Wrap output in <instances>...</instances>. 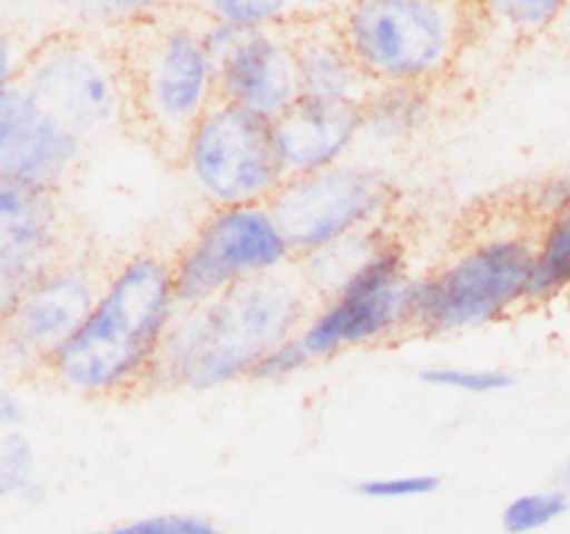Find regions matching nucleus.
I'll use <instances>...</instances> for the list:
<instances>
[{
    "label": "nucleus",
    "instance_id": "1",
    "mask_svg": "<svg viewBox=\"0 0 570 534\" xmlns=\"http://www.w3.org/2000/svg\"><path fill=\"white\" fill-rule=\"evenodd\" d=\"M178 312L170 256L150 248L122 256L106 267L98 300L42 376L95 400L154 389L161 348Z\"/></svg>",
    "mask_w": 570,
    "mask_h": 534
},
{
    "label": "nucleus",
    "instance_id": "26",
    "mask_svg": "<svg viewBox=\"0 0 570 534\" xmlns=\"http://www.w3.org/2000/svg\"><path fill=\"white\" fill-rule=\"evenodd\" d=\"M315 365V359L309 356V350L304 348L301 337L284 339V343L273 345L265 356L254 365L250 370L248 382L256 384H276V382H287V378H295L298 373H304L306 367Z\"/></svg>",
    "mask_w": 570,
    "mask_h": 534
},
{
    "label": "nucleus",
    "instance_id": "24",
    "mask_svg": "<svg viewBox=\"0 0 570 534\" xmlns=\"http://www.w3.org/2000/svg\"><path fill=\"white\" fill-rule=\"evenodd\" d=\"M37 451L22 432L0 434V501L20 498L22 490L33 482Z\"/></svg>",
    "mask_w": 570,
    "mask_h": 534
},
{
    "label": "nucleus",
    "instance_id": "19",
    "mask_svg": "<svg viewBox=\"0 0 570 534\" xmlns=\"http://www.w3.org/2000/svg\"><path fill=\"white\" fill-rule=\"evenodd\" d=\"M59 17L72 22L76 31L89 28H120L128 31L142 22L176 14L193 0H45Z\"/></svg>",
    "mask_w": 570,
    "mask_h": 534
},
{
    "label": "nucleus",
    "instance_id": "29",
    "mask_svg": "<svg viewBox=\"0 0 570 534\" xmlns=\"http://www.w3.org/2000/svg\"><path fill=\"white\" fill-rule=\"evenodd\" d=\"M31 48L33 44H26V39L14 28L0 26V92L20 81Z\"/></svg>",
    "mask_w": 570,
    "mask_h": 534
},
{
    "label": "nucleus",
    "instance_id": "27",
    "mask_svg": "<svg viewBox=\"0 0 570 534\" xmlns=\"http://www.w3.org/2000/svg\"><path fill=\"white\" fill-rule=\"evenodd\" d=\"M440 490L434 473H399V476H373L360 482L356 493L371 501H412L426 498Z\"/></svg>",
    "mask_w": 570,
    "mask_h": 534
},
{
    "label": "nucleus",
    "instance_id": "10",
    "mask_svg": "<svg viewBox=\"0 0 570 534\" xmlns=\"http://www.w3.org/2000/svg\"><path fill=\"white\" fill-rule=\"evenodd\" d=\"M176 165L209 209L271 204L287 181L271 122L226 100L195 122Z\"/></svg>",
    "mask_w": 570,
    "mask_h": 534
},
{
    "label": "nucleus",
    "instance_id": "16",
    "mask_svg": "<svg viewBox=\"0 0 570 534\" xmlns=\"http://www.w3.org/2000/svg\"><path fill=\"white\" fill-rule=\"evenodd\" d=\"M293 33L301 98L360 106L373 89L340 39L337 22H315Z\"/></svg>",
    "mask_w": 570,
    "mask_h": 534
},
{
    "label": "nucleus",
    "instance_id": "21",
    "mask_svg": "<svg viewBox=\"0 0 570 534\" xmlns=\"http://www.w3.org/2000/svg\"><path fill=\"white\" fill-rule=\"evenodd\" d=\"M479 22H490L510 37L529 39L549 31L570 6V0H471Z\"/></svg>",
    "mask_w": 570,
    "mask_h": 534
},
{
    "label": "nucleus",
    "instance_id": "18",
    "mask_svg": "<svg viewBox=\"0 0 570 534\" xmlns=\"http://www.w3.org/2000/svg\"><path fill=\"white\" fill-rule=\"evenodd\" d=\"M351 0H193L204 20L226 22L239 31H298L337 20Z\"/></svg>",
    "mask_w": 570,
    "mask_h": 534
},
{
    "label": "nucleus",
    "instance_id": "25",
    "mask_svg": "<svg viewBox=\"0 0 570 534\" xmlns=\"http://www.w3.org/2000/svg\"><path fill=\"white\" fill-rule=\"evenodd\" d=\"M83 534H220V526L198 512H161V515L134 517Z\"/></svg>",
    "mask_w": 570,
    "mask_h": 534
},
{
    "label": "nucleus",
    "instance_id": "23",
    "mask_svg": "<svg viewBox=\"0 0 570 534\" xmlns=\"http://www.w3.org/2000/svg\"><path fill=\"white\" fill-rule=\"evenodd\" d=\"M423 384L440 389H454V393L468 395H495L504 393L515 384V376L499 367H456V365H434L423 367L417 373Z\"/></svg>",
    "mask_w": 570,
    "mask_h": 534
},
{
    "label": "nucleus",
    "instance_id": "15",
    "mask_svg": "<svg viewBox=\"0 0 570 534\" xmlns=\"http://www.w3.org/2000/svg\"><path fill=\"white\" fill-rule=\"evenodd\" d=\"M67 254L72 250L59 195L0 181V265L39 276Z\"/></svg>",
    "mask_w": 570,
    "mask_h": 534
},
{
    "label": "nucleus",
    "instance_id": "6",
    "mask_svg": "<svg viewBox=\"0 0 570 534\" xmlns=\"http://www.w3.org/2000/svg\"><path fill=\"white\" fill-rule=\"evenodd\" d=\"M22 87L83 142L131 131V98L120 44L65 28L31 48Z\"/></svg>",
    "mask_w": 570,
    "mask_h": 534
},
{
    "label": "nucleus",
    "instance_id": "17",
    "mask_svg": "<svg viewBox=\"0 0 570 534\" xmlns=\"http://www.w3.org/2000/svg\"><path fill=\"white\" fill-rule=\"evenodd\" d=\"M362 139L379 150H395L415 142L438 117V95L434 87H401L382 83L367 92L360 103Z\"/></svg>",
    "mask_w": 570,
    "mask_h": 534
},
{
    "label": "nucleus",
    "instance_id": "3",
    "mask_svg": "<svg viewBox=\"0 0 570 534\" xmlns=\"http://www.w3.org/2000/svg\"><path fill=\"white\" fill-rule=\"evenodd\" d=\"M204 17H159L122 31L120 56L131 98V131L176 159L195 122L217 100V67L204 44Z\"/></svg>",
    "mask_w": 570,
    "mask_h": 534
},
{
    "label": "nucleus",
    "instance_id": "5",
    "mask_svg": "<svg viewBox=\"0 0 570 534\" xmlns=\"http://www.w3.org/2000/svg\"><path fill=\"white\" fill-rule=\"evenodd\" d=\"M534 231L490 228L415 278L412 334L451 337L490 326L527 306Z\"/></svg>",
    "mask_w": 570,
    "mask_h": 534
},
{
    "label": "nucleus",
    "instance_id": "30",
    "mask_svg": "<svg viewBox=\"0 0 570 534\" xmlns=\"http://www.w3.org/2000/svg\"><path fill=\"white\" fill-rule=\"evenodd\" d=\"M33 273L17 270V267L0 265V323L17 309L22 298H26L28 287L33 284Z\"/></svg>",
    "mask_w": 570,
    "mask_h": 534
},
{
    "label": "nucleus",
    "instance_id": "13",
    "mask_svg": "<svg viewBox=\"0 0 570 534\" xmlns=\"http://www.w3.org/2000/svg\"><path fill=\"white\" fill-rule=\"evenodd\" d=\"M217 98L273 122L301 100L289 31H239L217 61Z\"/></svg>",
    "mask_w": 570,
    "mask_h": 534
},
{
    "label": "nucleus",
    "instance_id": "7",
    "mask_svg": "<svg viewBox=\"0 0 570 534\" xmlns=\"http://www.w3.org/2000/svg\"><path fill=\"white\" fill-rule=\"evenodd\" d=\"M415 278L399 231H390L337 287L315 300L298 337L315 362L412 334Z\"/></svg>",
    "mask_w": 570,
    "mask_h": 534
},
{
    "label": "nucleus",
    "instance_id": "12",
    "mask_svg": "<svg viewBox=\"0 0 570 534\" xmlns=\"http://www.w3.org/2000/svg\"><path fill=\"white\" fill-rule=\"evenodd\" d=\"M87 148L20 81L0 92V181L59 195L81 167Z\"/></svg>",
    "mask_w": 570,
    "mask_h": 534
},
{
    "label": "nucleus",
    "instance_id": "8",
    "mask_svg": "<svg viewBox=\"0 0 570 534\" xmlns=\"http://www.w3.org/2000/svg\"><path fill=\"white\" fill-rule=\"evenodd\" d=\"M295 265L354 234L393 222L399 187L382 167L348 159L312 176H293L271 198Z\"/></svg>",
    "mask_w": 570,
    "mask_h": 534
},
{
    "label": "nucleus",
    "instance_id": "33",
    "mask_svg": "<svg viewBox=\"0 0 570 534\" xmlns=\"http://www.w3.org/2000/svg\"><path fill=\"white\" fill-rule=\"evenodd\" d=\"M566 482H568V493H570V459H568V465H566Z\"/></svg>",
    "mask_w": 570,
    "mask_h": 534
},
{
    "label": "nucleus",
    "instance_id": "22",
    "mask_svg": "<svg viewBox=\"0 0 570 534\" xmlns=\"http://www.w3.org/2000/svg\"><path fill=\"white\" fill-rule=\"evenodd\" d=\"M570 510L568 490H532L521 493L501 510V528L507 534H534L549 528Z\"/></svg>",
    "mask_w": 570,
    "mask_h": 534
},
{
    "label": "nucleus",
    "instance_id": "4",
    "mask_svg": "<svg viewBox=\"0 0 570 534\" xmlns=\"http://www.w3.org/2000/svg\"><path fill=\"white\" fill-rule=\"evenodd\" d=\"M334 22L373 87H438L479 17L471 0H351Z\"/></svg>",
    "mask_w": 570,
    "mask_h": 534
},
{
    "label": "nucleus",
    "instance_id": "11",
    "mask_svg": "<svg viewBox=\"0 0 570 534\" xmlns=\"http://www.w3.org/2000/svg\"><path fill=\"white\" fill-rule=\"evenodd\" d=\"M106 267L67 254L39 273L26 298L0 323V365L14 376H42L56 350L95 306Z\"/></svg>",
    "mask_w": 570,
    "mask_h": 534
},
{
    "label": "nucleus",
    "instance_id": "9",
    "mask_svg": "<svg viewBox=\"0 0 570 534\" xmlns=\"http://www.w3.org/2000/svg\"><path fill=\"white\" fill-rule=\"evenodd\" d=\"M170 267L181 306H198L245 281L293 270L295 254L267 204L212 206Z\"/></svg>",
    "mask_w": 570,
    "mask_h": 534
},
{
    "label": "nucleus",
    "instance_id": "20",
    "mask_svg": "<svg viewBox=\"0 0 570 534\" xmlns=\"http://www.w3.org/2000/svg\"><path fill=\"white\" fill-rule=\"evenodd\" d=\"M570 293V215L534 228V259L527 306L551 304Z\"/></svg>",
    "mask_w": 570,
    "mask_h": 534
},
{
    "label": "nucleus",
    "instance_id": "31",
    "mask_svg": "<svg viewBox=\"0 0 570 534\" xmlns=\"http://www.w3.org/2000/svg\"><path fill=\"white\" fill-rule=\"evenodd\" d=\"M22 421H26V404L20 393L9 384H0V434L20 432Z\"/></svg>",
    "mask_w": 570,
    "mask_h": 534
},
{
    "label": "nucleus",
    "instance_id": "28",
    "mask_svg": "<svg viewBox=\"0 0 570 534\" xmlns=\"http://www.w3.org/2000/svg\"><path fill=\"white\" fill-rule=\"evenodd\" d=\"M523 206H527V220H532L534 228L554 217L570 215V176H549L538 181L523 198Z\"/></svg>",
    "mask_w": 570,
    "mask_h": 534
},
{
    "label": "nucleus",
    "instance_id": "2",
    "mask_svg": "<svg viewBox=\"0 0 570 534\" xmlns=\"http://www.w3.org/2000/svg\"><path fill=\"white\" fill-rule=\"evenodd\" d=\"M312 306L295 267L239 284L206 304L181 306L161 348L154 389L212 393L243 382L273 345L301 332Z\"/></svg>",
    "mask_w": 570,
    "mask_h": 534
},
{
    "label": "nucleus",
    "instance_id": "32",
    "mask_svg": "<svg viewBox=\"0 0 570 534\" xmlns=\"http://www.w3.org/2000/svg\"><path fill=\"white\" fill-rule=\"evenodd\" d=\"M45 498H48V493H45V484H39L37 478H33V482L28 484L26 490H22L20 498H17V501H22L26 506H42Z\"/></svg>",
    "mask_w": 570,
    "mask_h": 534
},
{
    "label": "nucleus",
    "instance_id": "14",
    "mask_svg": "<svg viewBox=\"0 0 570 534\" xmlns=\"http://www.w3.org/2000/svg\"><path fill=\"white\" fill-rule=\"evenodd\" d=\"M271 128L287 178L312 176L354 159L362 139V115L354 103L301 98Z\"/></svg>",
    "mask_w": 570,
    "mask_h": 534
}]
</instances>
